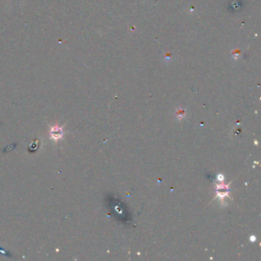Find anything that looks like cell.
<instances>
[{
	"label": "cell",
	"mask_w": 261,
	"mask_h": 261,
	"mask_svg": "<svg viewBox=\"0 0 261 261\" xmlns=\"http://www.w3.org/2000/svg\"><path fill=\"white\" fill-rule=\"evenodd\" d=\"M38 141H34L29 145V150L35 151L38 149Z\"/></svg>",
	"instance_id": "2"
},
{
	"label": "cell",
	"mask_w": 261,
	"mask_h": 261,
	"mask_svg": "<svg viewBox=\"0 0 261 261\" xmlns=\"http://www.w3.org/2000/svg\"><path fill=\"white\" fill-rule=\"evenodd\" d=\"M61 135H62L61 130V129H59V128L57 127L53 128L52 130H51V136H52V137H54V138H58L60 136H61Z\"/></svg>",
	"instance_id": "1"
}]
</instances>
